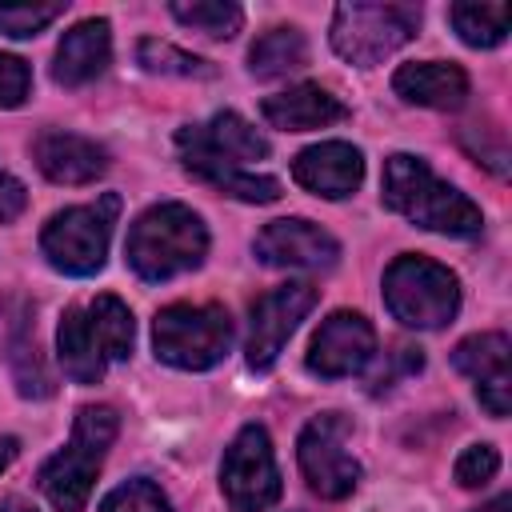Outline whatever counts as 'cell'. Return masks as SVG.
<instances>
[{
    "label": "cell",
    "instance_id": "836d02e7",
    "mask_svg": "<svg viewBox=\"0 0 512 512\" xmlns=\"http://www.w3.org/2000/svg\"><path fill=\"white\" fill-rule=\"evenodd\" d=\"M0 512H36V508H32L24 496H4V500H0Z\"/></svg>",
    "mask_w": 512,
    "mask_h": 512
},
{
    "label": "cell",
    "instance_id": "7c38bea8",
    "mask_svg": "<svg viewBox=\"0 0 512 512\" xmlns=\"http://www.w3.org/2000/svg\"><path fill=\"white\" fill-rule=\"evenodd\" d=\"M316 296H320L316 284H308V280H288V284H280V288H268V292L252 304V312H248V340H244V360H248L252 372H268V368L280 360L288 336H292V332L300 328V320L312 312Z\"/></svg>",
    "mask_w": 512,
    "mask_h": 512
},
{
    "label": "cell",
    "instance_id": "ba28073f",
    "mask_svg": "<svg viewBox=\"0 0 512 512\" xmlns=\"http://www.w3.org/2000/svg\"><path fill=\"white\" fill-rule=\"evenodd\" d=\"M116 216H120L116 192H104L92 204H72L64 212H56L40 232L44 260L64 276H96L104 268Z\"/></svg>",
    "mask_w": 512,
    "mask_h": 512
},
{
    "label": "cell",
    "instance_id": "9a60e30c",
    "mask_svg": "<svg viewBox=\"0 0 512 512\" xmlns=\"http://www.w3.org/2000/svg\"><path fill=\"white\" fill-rule=\"evenodd\" d=\"M292 180L320 196V200H344L360 188L364 180V156L356 144L348 140H320L304 152H296L292 160Z\"/></svg>",
    "mask_w": 512,
    "mask_h": 512
},
{
    "label": "cell",
    "instance_id": "8fae6325",
    "mask_svg": "<svg viewBox=\"0 0 512 512\" xmlns=\"http://www.w3.org/2000/svg\"><path fill=\"white\" fill-rule=\"evenodd\" d=\"M220 492L232 512H268L284 484L264 424H244L220 460Z\"/></svg>",
    "mask_w": 512,
    "mask_h": 512
},
{
    "label": "cell",
    "instance_id": "52a82bcc",
    "mask_svg": "<svg viewBox=\"0 0 512 512\" xmlns=\"http://www.w3.org/2000/svg\"><path fill=\"white\" fill-rule=\"evenodd\" d=\"M156 360L180 372H208L232 348V316L224 304H168L152 320Z\"/></svg>",
    "mask_w": 512,
    "mask_h": 512
},
{
    "label": "cell",
    "instance_id": "2e32d148",
    "mask_svg": "<svg viewBox=\"0 0 512 512\" xmlns=\"http://www.w3.org/2000/svg\"><path fill=\"white\" fill-rule=\"evenodd\" d=\"M452 364L456 372H464L476 384L480 404L488 408V416L504 420L508 416V336L504 332H476L464 336L452 348Z\"/></svg>",
    "mask_w": 512,
    "mask_h": 512
},
{
    "label": "cell",
    "instance_id": "83f0119b",
    "mask_svg": "<svg viewBox=\"0 0 512 512\" xmlns=\"http://www.w3.org/2000/svg\"><path fill=\"white\" fill-rule=\"evenodd\" d=\"M500 472V452L492 444H472L456 460V484L460 488H484Z\"/></svg>",
    "mask_w": 512,
    "mask_h": 512
},
{
    "label": "cell",
    "instance_id": "1f68e13d",
    "mask_svg": "<svg viewBox=\"0 0 512 512\" xmlns=\"http://www.w3.org/2000/svg\"><path fill=\"white\" fill-rule=\"evenodd\" d=\"M16 452H20V440L16 436H0V472L16 460Z\"/></svg>",
    "mask_w": 512,
    "mask_h": 512
},
{
    "label": "cell",
    "instance_id": "484cf974",
    "mask_svg": "<svg viewBox=\"0 0 512 512\" xmlns=\"http://www.w3.org/2000/svg\"><path fill=\"white\" fill-rule=\"evenodd\" d=\"M100 512H172V504L148 476H132L100 500Z\"/></svg>",
    "mask_w": 512,
    "mask_h": 512
},
{
    "label": "cell",
    "instance_id": "9c48e42d",
    "mask_svg": "<svg viewBox=\"0 0 512 512\" xmlns=\"http://www.w3.org/2000/svg\"><path fill=\"white\" fill-rule=\"evenodd\" d=\"M420 28L416 4H336L332 12V48L356 68H372L404 48Z\"/></svg>",
    "mask_w": 512,
    "mask_h": 512
},
{
    "label": "cell",
    "instance_id": "d6986e66",
    "mask_svg": "<svg viewBox=\"0 0 512 512\" xmlns=\"http://www.w3.org/2000/svg\"><path fill=\"white\" fill-rule=\"evenodd\" d=\"M260 116L280 132H308L348 120V104L320 84H292L260 100Z\"/></svg>",
    "mask_w": 512,
    "mask_h": 512
},
{
    "label": "cell",
    "instance_id": "f1b7e54d",
    "mask_svg": "<svg viewBox=\"0 0 512 512\" xmlns=\"http://www.w3.org/2000/svg\"><path fill=\"white\" fill-rule=\"evenodd\" d=\"M32 92V68L28 60L0 52V108H20Z\"/></svg>",
    "mask_w": 512,
    "mask_h": 512
},
{
    "label": "cell",
    "instance_id": "e0dca14e",
    "mask_svg": "<svg viewBox=\"0 0 512 512\" xmlns=\"http://www.w3.org/2000/svg\"><path fill=\"white\" fill-rule=\"evenodd\" d=\"M32 160L52 184H92L96 176L108 172V148L96 144L92 136L64 128L40 132L32 144Z\"/></svg>",
    "mask_w": 512,
    "mask_h": 512
},
{
    "label": "cell",
    "instance_id": "603a6c76",
    "mask_svg": "<svg viewBox=\"0 0 512 512\" xmlns=\"http://www.w3.org/2000/svg\"><path fill=\"white\" fill-rule=\"evenodd\" d=\"M136 64L152 76H184V80H212L216 76V64L204 60V56H192L168 40H152L144 36L136 44Z\"/></svg>",
    "mask_w": 512,
    "mask_h": 512
},
{
    "label": "cell",
    "instance_id": "4fadbf2b",
    "mask_svg": "<svg viewBox=\"0 0 512 512\" xmlns=\"http://www.w3.org/2000/svg\"><path fill=\"white\" fill-rule=\"evenodd\" d=\"M376 356V328L368 316L360 312H332L328 320H320V328L312 332V344H308V356H304V368L320 380H344V376H356L372 364Z\"/></svg>",
    "mask_w": 512,
    "mask_h": 512
},
{
    "label": "cell",
    "instance_id": "3957f363",
    "mask_svg": "<svg viewBox=\"0 0 512 512\" xmlns=\"http://www.w3.org/2000/svg\"><path fill=\"white\" fill-rule=\"evenodd\" d=\"M136 320L128 304L112 292H100L84 304L64 308L56 328V356L72 384H100L108 364L132 356Z\"/></svg>",
    "mask_w": 512,
    "mask_h": 512
},
{
    "label": "cell",
    "instance_id": "30bf717a",
    "mask_svg": "<svg viewBox=\"0 0 512 512\" xmlns=\"http://www.w3.org/2000/svg\"><path fill=\"white\" fill-rule=\"evenodd\" d=\"M352 420L344 412H320L300 428L296 460L308 488L320 500H344L360 484V460L348 452Z\"/></svg>",
    "mask_w": 512,
    "mask_h": 512
},
{
    "label": "cell",
    "instance_id": "ac0fdd59",
    "mask_svg": "<svg viewBox=\"0 0 512 512\" xmlns=\"http://www.w3.org/2000/svg\"><path fill=\"white\" fill-rule=\"evenodd\" d=\"M108 60H112V28L104 16H88L60 36L56 60H52V80L60 88H84L96 76H104Z\"/></svg>",
    "mask_w": 512,
    "mask_h": 512
},
{
    "label": "cell",
    "instance_id": "cb8c5ba5",
    "mask_svg": "<svg viewBox=\"0 0 512 512\" xmlns=\"http://www.w3.org/2000/svg\"><path fill=\"white\" fill-rule=\"evenodd\" d=\"M168 12L192 28V32H204L212 40H232L244 24V8L240 4H228V0H192V4H168Z\"/></svg>",
    "mask_w": 512,
    "mask_h": 512
},
{
    "label": "cell",
    "instance_id": "8992f818",
    "mask_svg": "<svg viewBox=\"0 0 512 512\" xmlns=\"http://www.w3.org/2000/svg\"><path fill=\"white\" fill-rule=\"evenodd\" d=\"M384 304L404 328H444L460 312V280L432 256L404 252L384 268Z\"/></svg>",
    "mask_w": 512,
    "mask_h": 512
},
{
    "label": "cell",
    "instance_id": "d4e9b609",
    "mask_svg": "<svg viewBox=\"0 0 512 512\" xmlns=\"http://www.w3.org/2000/svg\"><path fill=\"white\" fill-rule=\"evenodd\" d=\"M8 360H12V372H16V384H20V396H32V400H44L52 396V380L40 364V348H36V332H28V324L20 320L8 336Z\"/></svg>",
    "mask_w": 512,
    "mask_h": 512
},
{
    "label": "cell",
    "instance_id": "7402d4cb",
    "mask_svg": "<svg viewBox=\"0 0 512 512\" xmlns=\"http://www.w3.org/2000/svg\"><path fill=\"white\" fill-rule=\"evenodd\" d=\"M448 20L468 48H496L508 36V4H452Z\"/></svg>",
    "mask_w": 512,
    "mask_h": 512
},
{
    "label": "cell",
    "instance_id": "d6a6232c",
    "mask_svg": "<svg viewBox=\"0 0 512 512\" xmlns=\"http://www.w3.org/2000/svg\"><path fill=\"white\" fill-rule=\"evenodd\" d=\"M508 508H512V496L500 492L496 500H488V504H480V508H472V512H508Z\"/></svg>",
    "mask_w": 512,
    "mask_h": 512
},
{
    "label": "cell",
    "instance_id": "ffe728a7",
    "mask_svg": "<svg viewBox=\"0 0 512 512\" xmlns=\"http://www.w3.org/2000/svg\"><path fill=\"white\" fill-rule=\"evenodd\" d=\"M392 92L408 104H420V108L456 112L468 100V72L460 64H444V60L400 64L392 76Z\"/></svg>",
    "mask_w": 512,
    "mask_h": 512
},
{
    "label": "cell",
    "instance_id": "6da1fadb",
    "mask_svg": "<svg viewBox=\"0 0 512 512\" xmlns=\"http://www.w3.org/2000/svg\"><path fill=\"white\" fill-rule=\"evenodd\" d=\"M176 152L196 180L212 184L224 196H236L244 204L280 200V180L248 168L256 160H268L272 144L240 112H216L204 124H184L176 132Z\"/></svg>",
    "mask_w": 512,
    "mask_h": 512
},
{
    "label": "cell",
    "instance_id": "4dcf8cb0",
    "mask_svg": "<svg viewBox=\"0 0 512 512\" xmlns=\"http://www.w3.org/2000/svg\"><path fill=\"white\" fill-rule=\"evenodd\" d=\"M28 208V188L0 168V224H12Z\"/></svg>",
    "mask_w": 512,
    "mask_h": 512
},
{
    "label": "cell",
    "instance_id": "4316f807",
    "mask_svg": "<svg viewBox=\"0 0 512 512\" xmlns=\"http://www.w3.org/2000/svg\"><path fill=\"white\" fill-rule=\"evenodd\" d=\"M56 16H64V4H0V32L12 40H28Z\"/></svg>",
    "mask_w": 512,
    "mask_h": 512
},
{
    "label": "cell",
    "instance_id": "7a4b0ae2",
    "mask_svg": "<svg viewBox=\"0 0 512 512\" xmlns=\"http://www.w3.org/2000/svg\"><path fill=\"white\" fill-rule=\"evenodd\" d=\"M380 200L408 224L456 240H476L484 232L480 208L448 180H440L420 156L412 152H392L380 172Z\"/></svg>",
    "mask_w": 512,
    "mask_h": 512
},
{
    "label": "cell",
    "instance_id": "5bb4252c",
    "mask_svg": "<svg viewBox=\"0 0 512 512\" xmlns=\"http://www.w3.org/2000/svg\"><path fill=\"white\" fill-rule=\"evenodd\" d=\"M252 252L268 268L328 272L340 260V240L304 216H284V220H272L260 228V236L252 240Z\"/></svg>",
    "mask_w": 512,
    "mask_h": 512
},
{
    "label": "cell",
    "instance_id": "277c9868",
    "mask_svg": "<svg viewBox=\"0 0 512 512\" xmlns=\"http://www.w3.org/2000/svg\"><path fill=\"white\" fill-rule=\"evenodd\" d=\"M124 256L140 280L160 284V280L184 276V272L204 264L208 228H204L200 212H192L188 204L164 200V204H152L148 212H140L132 220L128 240H124Z\"/></svg>",
    "mask_w": 512,
    "mask_h": 512
},
{
    "label": "cell",
    "instance_id": "44dd1931",
    "mask_svg": "<svg viewBox=\"0 0 512 512\" xmlns=\"http://www.w3.org/2000/svg\"><path fill=\"white\" fill-rule=\"evenodd\" d=\"M308 64V40L300 28L292 24H276L264 36H256V44L248 48V72L256 80H280L292 76Z\"/></svg>",
    "mask_w": 512,
    "mask_h": 512
},
{
    "label": "cell",
    "instance_id": "f546056e",
    "mask_svg": "<svg viewBox=\"0 0 512 512\" xmlns=\"http://www.w3.org/2000/svg\"><path fill=\"white\" fill-rule=\"evenodd\" d=\"M420 364H424V356H420V348H412V344H396L392 352H388V364L372 376V392H380V388H388L396 376H408V372H420Z\"/></svg>",
    "mask_w": 512,
    "mask_h": 512
},
{
    "label": "cell",
    "instance_id": "5b68a950",
    "mask_svg": "<svg viewBox=\"0 0 512 512\" xmlns=\"http://www.w3.org/2000/svg\"><path fill=\"white\" fill-rule=\"evenodd\" d=\"M116 432H120V416L112 404H84L76 412L68 444L52 452L36 472V484L56 512H84Z\"/></svg>",
    "mask_w": 512,
    "mask_h": 512
}]
</instances>
